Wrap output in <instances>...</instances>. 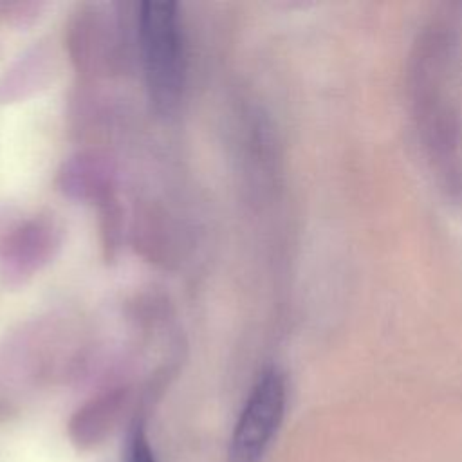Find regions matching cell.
Returning <instances> with one entry per match:
<instances>
[{"label": "cell", "instance_id": "cell-7", "mask_svg": "<svg viewBox=\"0 0 462 462\" xmlns=\"http://www.w3.org/2000/svg\"><path fill=\"white\" fill-rule=\"evenodd\" d=\"M125 462H155L153 449L150 446L144 422L135 417L130 422L125 440Z\"/></svg>", "mask_w": 462, "mask_h": 462}, {"label": "cell", "instance_id": "cell-2", "mask_svg": "<svg viewBox=\"0 0 462 462\" xmlns=\"http://www.w3.org/2000/svg\"><path fill=\"white\" fill-rule=\"evenodd\" d=\"M448 81L410 87L413 117L431 170L451 197L462 195V123Z\"/></svg>", "mask_w": 462, "mask_h": 462}, {"label": "cell", "instance_id": "cell-4", "mask_svg": "<svg viewBox=\"0 0 462 462\" xmlns=\"http://www.w3.org/2000/svg\"><path fill=\"white\" fill-rule=\"evenodd\" d=\"M130 402L128 388H110L83 406L69 420V439L78 451H90L105 444L119 428Z\"/></svg>", "mask_w": 462, "mask_h": 462}, {"label": "cell", "instance_id": "cell-1", "mask_svg": "<svg viewBox=\"0 0 462 462\" xmlns=\"http://www.w3.org/2000/svg\"><path fill=\"white\" fill-rule=\"evenodd\" d=\"M137 32L146 88L161 112L177 106L186 78L184 36L175 2H143Z\"/></svg>", "mask_w": 462, "mask_h": 462}, {"label": "cell", "instance_id": "cell-3", "mask_svg": "<svg viewBox=\"0 0 462 462\" xmlns=\"http://www.w3.org/2000/svg\"><path fill=\"white\" fill-rule=\"evenodd\" d=\"M287 402L285 379L280 370H265L254 383L235 424L227 462H262L273 442Z\"/></svg>", "mask_w": 462, "mask_h": 462}, {"label": "cell", "instance_id": "cell-5", "mask_svg": "<svg viewBox=\"0 0 462 462\" xmlns=\"http://www.w3.org/2000/svg\"><path fill=\"white\" fill-rule=\"evenodd\" d=\"M58 245V229L51 220L38 218L16 229L4 247L5 271L23 276L47 262L52 247Z\"/></svg>", "mask_w": 462, "mask_h": 462}, {"label": "cell", "instance_id": "cell-6", "mask_svg": "<svg viewBox=\"0 0 462 462\" xmlns=\"http://www.w3.org/2000/svg\"><path fill=\"white\" fill-rule=\"evenodd\" d=\"M61 186L72 197H94L105 191L103 171L92 159H76L61 173Z\"/></svg>", "mask_w": 462, "mask_h": 462}]
</instances>
